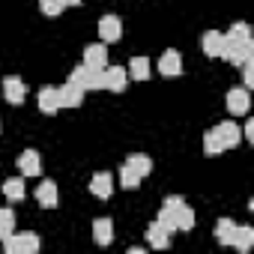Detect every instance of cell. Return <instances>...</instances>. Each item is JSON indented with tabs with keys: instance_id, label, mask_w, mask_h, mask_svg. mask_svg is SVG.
<instances>
[{
	"instance_id": "6da1fadb",
	"label": "cell",
	"mask_w": 254,
	"mask_h": 254,
	"mask_svg": "<svg viewBox=\"0 0 254 254\" xmlns=\"http://www.w3.org/2000/svg\"><path fill=\"white\" fill-rule=\"evenodd\" d=\"M0 242H3L6 254H36L42 248V239L36 233H15V230L9 236H3Z\"/></svg>"
},
{
	"instance_id": "7a4b0ae2",
	"label": "cell",
	"mask_w": 254,
	"mask_h": 254,
	"mask_svg": "<svg viewBox=\"0 0 254 254\" xmlns=\"http://www.w3.org/2000/svg\"><path fill=\"white\" fill-rule=\"evenodd\" d=\"M212 132V138H215V144L221 147V153L224 150H233L239 141H242V129H239V126L236 123H230V120H224V123H218L215 126V129H209Z\"/></svg>"
},
{
	"instance_id": "3957f363",
	"label": "cell",
	"mask_w": 254,
	"mask_h": 254,
	"mask_svg": "<svg viewBox=\"0 0 254 254\" xmlns=\"http://www.w3.org/2000/svg\"><path fill=\"white\" fill-rule=\"evenodd\" d=\"M218 57H224L227 63L239 66V63H245V60H251V57H254V42H245V45H230V42H224Z\"/></svg>"
},
{
	"instance_id": "277c9868",
	"label": "cell",
	"mask_w": 254,
	"mask_h": 254,
	"mask_svg": "<svg viewBox=\"0 0 254 254\" xmlns=\"http://www.w3.org/2000/svg\"><path fill=\"white\" fill-rule=\"evenodd\" d=\"M224 102H227V111H230L233 117H245V114H248V108H251L248 87H236V90H230Z\"/></svg>"
},
{
	"instance_id": "5b68a950",
	"label": "cell",
	"mask_w": 254,
	"mask_h": 254,
	"mask_svg": "<svg viewBox=\"0 0 254 254\" xmlns=\"http://www.w3.org/2000/svg\"><path fill=\"white\" fill-rule=\"evenodd\" d=\"M99 39L102 42H120L123 39V21L117 15H105L99 21Z\"/></svg>"
},
{
	"instance_id": "8992f818",
	"label": "cell",
	"mask_w": 254,
	"mask_h": 254,
	"mask_svg": "<svg viewBox=\"0 0 254 254\" xmlns=\"http://www.w3.org/2000/svg\"><path fill=\"white\" fill-rule=\"evenodd\" d=\"M3 96H6L9 105H21V102L27 99V87H24V81L15 78V75H6V78H3Z\"/></svg>"
},
{
	"instance_id": "52a82bcc",
	"label": "cell",
	"mask_w": 254,
	"mask_h": 254,
	"mask_svg": "<svg viewBox=\"0 0 254 254\" xmlns=\"http://www.w3.org/2000/svg\"><path fill=\"white\" fill-rule=\"evenodd\" d=\"M159 72L168 75V78H177V75L183 72V57H180L174 48H168V51L159 57Z\"/></svg>"
},
{
	"instance_id": "ba28073f",
	"label": "cell",
	"mask_w": 254,
	"mask_h": 254,
	"mask_svg": "<svg viewBox=\"0 0 254 254\" xmlns=\"http://www.w3.org/2000/svg\"><path fill=\"white\" fill-rule=\"evenodd\" d=\"M36 105H39V111L42 114H57L60 111V96H57V87H45V90H39V96H36Z\"/></svg>"
},
{
	"instance_id": "9c48e42d",
	"label": "cell",
	"mask_w": 254,
	"mask_h": 254,
	"mask_svg": "<svg viewBox=\"0 0 254 254\" xmlns=\"http://www.w3.org/2000/svg\"><path fill=\"white\" fill-rule=\"evenodd\" d=\"M18 168H21L24 177H39L42 174V156L36 150H24L21 159H18Z\"/></svg>"
},
{
	"instance_id": "30bf717a",
	"label": "cell",
	"mask_w": 254,
	"mask_h": 254,
	"mask_svg": "<svg viewBox=\"0 0 254 254\" xmlns=\"http://www.w3.org/2000/svg\"><path fill=\"white\" fill-rule=\"evenodd\" d=\"M126 81H129V75H126V69H120V66H105V90H111V93H123L126 90Z\"/></svg>"
},
{
	"instance_id": "8fae6325",
	"label": "cell",
	"mask_w": 254,
	"mask_h": 254,
	"mask_svg": "<svg viewBox=\"0 0 254 254\" xmlns=\"http://www.w3.org/2000/svg\"><path fill=\"white\" fill-rule=\"evenodd\" d=\"M84 66H90V69H105V66H108L105 42H102V45H87V48H84Z\"/></svg>"
},
{
	"instance_id": "7c38bea8",
	"label": "cell",
	"mask_w": 254,
	"mask_h": 254,
	"mask_svg": "<svg viewBox=\"0 0 254 254\" xmlns=\"http://www.w3.org/2000/svg\"><path fill=\"white\" fill-rule=\"evenodd\" d=\"M57 96H60V108H78L81 99H84V90L66 81L63 87H57Z\"/></svg>"
},
{
	"instance_id": "4fadbf2b",
	"label": "cell",
	"mask_w": 254,
	"mask_h": 254,
	"mask_svg": "<svg viewBox=\"0 0 254 254\" xmlns=\"http://www.w3.org/2000/svg\"><path fill=\"white\" fill-rule=\"evenodd\" d=\"M90 191L96 194V197H111L114 194V180H111V174H105V171H99V174H93V183H90Z\"/></svg>"
},
{
	"instance_id": "5bb4252c",
	"label": "cell",
	"mask_w": 254,
	"mask_h": 254,
	"mask_svg": "<svg viewBox=\"0 0 254 254\" xmlns=\"http://www.w3.org/2000/svg\"><path fill=\"white\" fill-rule=\"evenodd\" d=\"M93 239H96V245H111L114 242V221L111 218H96L93 221Z\"/></svg>"
},
{
	"instance_id": "9a60e30c",
	"label": "cell",
	"mask_w": 254,
	"mask_h": 254,
	"mask_svg": "<svg viewBox=\"0 0 254 254\" xmlns=\"http://www.w3.org/2000/svg\"><path fill=\"white\" fill-rule=\"evenodd\" d=\"M174 221H177V230H183V233H189L191 227H194V209L191 206H186V200L174 209Z\"/></svg>"
},
{
	"instance_id": "2e32d148",
	"label": "cell",
	"mask_w": 254,
	"mask_h": 254,
	"mask_svg": "<svg viewBox=\"0 0 254 254\" xmlns=\"http://www.w3.org/2000/svg\"><path fill=\"white\" fill-rule=\"evenodd\" d=\"M147 242H150L153 248H168V245H171V230H165L159 221H153L150 230H147Z\"/></svg>"
},
{
	"instance_id": "e0dca14e",
	"label": "cell",
	"mask_w": 254,
	"mask_h": 254,
	"mask_svg": "<svg viewBox=\"0 0 254 254\" xmlns=\"http://www.w3.org/2000/svg\"><path fill=\"white\" fill-rule=\"evenodd\" d=\"M126 165H129V168H132V171H135L141 180H144V177L153 171V159H150L147 153H132L129 159H126Z\"/></svg>"
},
{
	"instance_id": "ac0fdd59",
	"label": "cell",
	"mask_w": 254,
	"mask_h": 254,
	"mask_svg": "<svg viewBox=\"0 0 254 254\" xmlns=\"http://www.w3.org/2000/svg\"><path fill=\"white\" fill-rule=\"evenodd\" d=\"M3 194H6V200H12V203L24 200V194H27L24 180H21V177H9V180L3 183Z\"/></svg>"
},
{
	"instance_id": "d6986e66",
	"label": "cell",
	"mask_w": 254,
	"mask_h": 254,
	"mask_svg": "<svg viewBox=\"0 0 254 254\" xmlns=\"http://www.w3.org/2000/svg\"><path fill=\"white\" fill-rule=\"evenodd\" d=\"M36 200L45 206V209H51V206H57V186L51 183V180H45V183H39V189H36Z\"/></svg>"
},
{
	"instance_id": "ffe728a7",
	"label": "cell",
	"mask_w": 254,
	"mask_h": 254,
	"mask_svg": "<svg viewBox=\"0 0 254 254\" xmlns=\"http://www.w3.org/2000/svg\"><path fill=\"white\" fill-rule=\"evenodd\" d=\"M251 242H254V227H248V224H236V233H233V248L236 251H248L251 248Z\"/></svg>"
},
{
	"instance_id": "44dd1931",
	"label": "cell",
	"mask_w": 254,
	"mask_h": 254,
	"mask_svg": "<svg viewBox=\"0 0 254 254\" xmlns=\"http://www.w3.org/2000/svg\"><path fill=\"white\" fill-rule=\"evenodd\" d=\"M224 42H230V45H245V42H251V27L248 24H233L227 33H224Z\"/></svg>"
},
{
	"instance_id": "7402d4cb",
	"label": "cell",
	"mask_w": 254,
	"mask_h": 254,
	"mask_svg": "<svg viewBox=\"0 0 254 254\" xmlns=\"http://www.w3.org/2000/svg\"><path fill=\"white\" fill-rule=\"evenodd\" d=\"M221 45H224V33H218V30H206L203 33V51H206V57H218Z\"/></svg>"
},
{
	"instance_id": "603a6c76",
	"label": "cell",
	"mask_w": 254,
	"mask_h": 254,
	"mask_svg": "<svg viewBox=\"0 0 254 254\" xmlns=\"http://www.w3.org/2000/svg\"><path fill=\"white\" fill-rule=\"evenodd\" d=\"M233 233H236V221L233 218H218L215 221V239L221 245H230L233 242Z\"/></svg>"
},
{
	"instance_id": "cb8c5ba5",
	"label": "cell",
	"mask_w": 254,
	"mask_h": 254,
	"mask_svg": "<svg viewBox=\"0 0 254 254\" xmlns=\"http://www.w3.org/2000/svg\"><path fill=\"white\" fill-rule=\"evenodd\" d=\"M129 78H135V81H147L150 78V60L147 57H132L129 60V72H126Z\"/></svg>"
},
{
	"instance_id": "d4e9b609",
	"label": "cell",
	"mask_w": 254,
	"mask_h": 254,
	"mask_svg": "<svg viewBox=\"0 0 254 254\" xmlns=\"http://www.w3.org/2000/svg\"><path fill=\"white\" fill-rule=\"evenodd\" d=\"M120 186H123V189H138V186H141V177H138L129 165H123V168H120Z\"/></svg>"
},
{
	"instance_id": "484cf974",
	"label": "cell",
	"mask_w": 254,
	"mask_h": 254,
	"mask_svg": "<svg viewBox=\"0 0 254 254\" xmlns=\"http://www.w3.org/2000/svg\"><path fill=\"white\" fill-rule=\"evenodd\" d=\"M69 84H75V87H81V90H87V84H90V69L81 63V66H75L72 69V75H69Z\"/></svg>"
},
{
	"instance_id": "4316f807",
	"label": "cell",
	"mask_w": 254,
	"mask_h": 254,
	"mask_svg": "<svg viewBox=\"0 0 254 254\" xmlns=\"http://www.w3.org/2000/svg\"><path fill=\"white\" fill-rule=\"evenodd\" d=\"M0 230H3V236H9V233L15 230V212H12L9 206L0 209Z\"/></svg>"
},
{
	"instance_id": "83f0119b",
	"label": "cell",
	"mask_w": 254,
	"mask_h": 254,
	"mask_svg": "<svg viewBox=\"0 0 254 254\" xmlns=\"http://www.w3.org/2000/svg\"><path fill=\"white\" fill-rule=\"evenodd\" d=\"M39 9H42L48 18H54V15H60V12L66 9V3H63V0H39Z\"/></svg>"
},
{
	"instance_id": "f1b7e54d",
	"label": "cell",
	"mask_w": 254,
	"mask_h": 254,
	"mask_svg": "<svg viewBox=\"0 0 254 254\" xmlns=\"http://www.w3.org/2000/svg\"><path fill=\"white\" fill-rule=\"evenodd\" d=\"M156 221H159L165 230H171V233L177 230V221H174V209H168V206H162V209H159V218H156Z\"/></svg>"
},
{
	"instance_id": "f546056e",
	"label": "cell",
	"mask_w": 254,
	"mask_h": 254,
	"mask_svg": "<svg viewBox=\"0 0 254 254\" xmlns=\"http://www.w3.org/2000/svg\"><path fill=\"white\" fill-rule=\"evenodd\" d=\"M239 66H242V81H245V87H254V57L245 60V63H239Z\"/></svg>"
},
{
	"instance_id": "4dcf8cb0",
	"label": "cell",
	"mask_w": 254,
	"mask_h": 254,
	"mask_svg": "<svg viewBox=\"0 0 254 254\" xmlns=\"http://www.w3.org/2000/svg\"><path fill=\"white\" fill-rule=\"evenodd\" d=\"M242 138L254 141V120H248V123H245V135H242Z\"/></svg>"
},
{
	"instance_id": "1f68e13d",
	"label": "cell",
	"mask_w": 254,
	"mask_h": 254,
	"mask_svg": "<svg viewBox=\"0 0 254 254\" xmlns=\"http://www.w3.org/2000/svg\"><path fill=\"white\" fill-rule=\"evenodd\" d=\"M63 3H66V6H78V3H81V0H63Z\"/></svg>"
},
{
	"instance_id": "d6a6232c",
	"label": "cell",
	"mask_w": 254,
	"mask_h": 254,
	"mask_svg": "<svg viewBox=\"0 0 254 254\" xmlns=\"http://www.w3.org/2000/svg\"><path fill=\"white\" fill-rule=\"evenodd\" d=\"M0 239H3V230H0Z\"/></svg>"
}]
</instances>
